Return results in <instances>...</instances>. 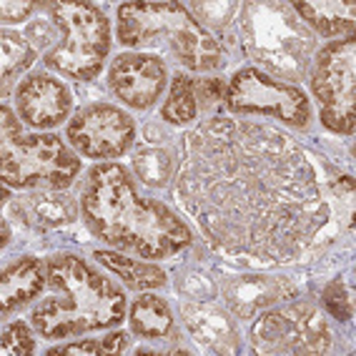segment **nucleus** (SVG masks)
<instances>
[{
  "label": "nucleus",
  "instance_id": "nucleus-1",
  "mask_svg": "<svg viewBox=\"0 0 356 356\" xmlns=\"http://www.w3.org/2000/svg\"><path fill=\"white\" fill-rule=\"evenodd\" d=\"M176 196L211 246L286 264L329 221L304 148L276 128L211 115L184 138Z\"/></svg>",
  "mask_w": 356,
  "mask_h": 356
},
{
  "label": "nucleus",
  "instance_id": "nucleus-2",
  "mask_svg": "<svg viewBox=\"0 0 356 356\" xmlns=\"http://www.w3.org/2000/svg\"><path fill=\"white\" fill-rule=\"evenodd\" d=\"M81 209L93 234L143 259H168L191 243L188 226L161 201L138 196L134 178L118 163L90 168Z\"/></svg>",
  "mask_w": 356,
  "mask_h": 356
},
{
  "label": "nucleus",
  "instance_id": "nucleus-3",
  "mask_svg": "<svg viewBox=\"0 0 356 356\" xmlns=\"http://www.w3.org/2000/svg\"><path fill=\"white\" fill-rule=\"evenodd\" d=\"M51 296L33 309V326L45 339H70L86 331L111 329L126 316V296L113 281L78 256L48 261Z\"/></svg>",
  "mask_w": 356,
  "mask_h": 356
},
{
  "label": "nucleus",
  "instance_id": "nucleus-4",
  "mask_svg": "<svg viewBox=\"0 0 356 356\" xmlns=\"http://www.w3.org/2000/svg\"><path fill=\"white\" fill-rule=\"evenodd\" d=\"M118 43L163 51L188 70H213L223 63L218 40L184 6L123 3L118 8Z\"/></svg>",
  "mask_w": 356,
  "mask_h": 356
},
{
  "label": "nucleus",
  "instance_id": "nucleus-5",
  "mask_svg": "<svg viewBox=\"0 0 356 356\" xmlns=\"http://www.w3.org/2000/svg\"><path fill=\"white\" fill-rule=\"evenodd\" d=\"M53 23L63 31V40L45 53L53 70L76 81H90L103 68L111 51L108 18L93 3H45Z\"/></svg>",
  "mask_w": 356,
  "mask_h": 356
},
{
  "label": "nucleus",
  "instance_id": "nucleus-6",
  "mask_svg": "<svg viewBox=\"0 0 356 356\" xmlns=\"http://www.w3.org/2000/svg\"><path fill=\"white\" fill-rule=\"evenodd\" d=\"M81 171V161L53 134L15 136L0 140V178L13 188L45 186L53 191L68 188Z\"/></svg>",
  "mask_w": 356,
  "mask_h": 356
},
{
  "label": "nucleus",
  "instance_id": "nucleus-7",
  "mask_svg": "<svg viewBox=\"0 0 356 356\" xmlns=\"http://www.w3.org/2000/svg\"><path fill=\"white\" fill-rule=\"evenodd\" d=\"M312 90L321 106V123L351 136L356 126V40L339 38L318 51Z\"/></svg>",
  "mask_w": 356,
  "mask_h": 356
},
{
  "label": "nucleus",
  "instance_id": "nucleus-8",
  "mask_svg": "<svg viewBox=\"0 0 356 356\" xmlns=\"http://www.w3.org/2000/svg\"><path fill=\"white\" fill-rule=\"evenodd\" d=\"M226 106L238 115H271L293 128H304L312 118V103L299 86H289L259 68L238 70L226 90Z\"/></svg>",
  "mask_w": 356,
  "mask_h": 356
},
{
  "label": "nucleus",
  "instance_id": "nucleus-9",
  "mask_svg": "<svg viewBox=\"0 0 356 356\" xmlns=\"http://www.w3.org/2000/svg\"><path fill=\"white\" fill-rule=\"evenodd\" d=\"M329 329L314 306H286L259 318L254 326V351L259 354H324Z\"/></svg>",
  "mask_w": 356,
  "mask_h": 356
},
{
  "label": "nucleus",
  "instance_id": "nucleus-10",
  "mask_svg": "<svg viewBox=\"0 0 356 356\" xmlns=\"http://www.w3.org/2000/svg\"><path fill=\"white\" fill-rule=\"evenodd\" d=\"M134 138V118L108 103L86 106L68 123V140L86 159H115L131 148Z\"/></svg>",
  "mask_w": 356,
  "mask_h": 356
},
{
  "label": "nucleus",
  "instance_id": "nucleus-11",
  "mask_svg": "<svg viewBox=\"0 0 356 356\" xmlns=\"http://www.w3.org/2000/svg\"><path fill=\"white\" fill-rule=\"evenodd\" d=\"M108 83L115 98L131 108H151L168 83V70L161 58L151 53H121L113 58Z\"/></svg>",
  "mask_w": 356,
  "mask_h": 356
},
{
  "label": "nucleus",
  "instance_id": "nucleus-12",
  "mask_svg": "<svg viewBox=\"0 0 356 356\" xmlns=\"http://www.w3.org/2000/svg\"><path fill=\"white\" fill-rule=\"evenodd\" d=\"M18 115L33 128H56L70 113V93L63 83L51 76H31L15 90Z\"/></svg>",
  "mask_w": 356,
  "mask_h": 356
},
{
  "label": "nucleus",
  "instance_id": "nucleus-13",
  "mask_svg": "<svg viewBox=\"0 0 356 356\" xmlns=\"http://www.w3.org/2000/svg\"><path fill=\"white\" fill-rule=\"evenodd\" d=\"M45 286H48V268H43V261L33 256L15 261L0 276V309L3 314L13 312L35 299Z\"/></svg>",
  "mask_w": 356,
  "mask_h": 356
},
{
  "label": "nucleus",
  "instance_id": "nucleus-14",
  "mask_svg": "<svg viewBox=\"0 0 356 356\" xmlns=\"http://www.w3.org/2000/svg\"><path fill=\"white\" fill-rule=\"evenodd\" d=\"M296 13L318 31L324 38L354 35L356 26V3L354 0H314V3H296Z\"/></svg>",
  "mask_w": 356,
  "mask_h": 356
},
{
  "label": "nucleus",
  "instance_id": "nucleus-15",
  "mask_svg": "<svg viewBox=\"0 0 356 356\" xmlns=\"http://www.w3.org/2000/svg\"><path fill=\"white\" fill-rule=\"evenodd\" d=\"M98 264H103L106 268H111L113 274H118V279H123L131 289L136 291H146V289H159L165 284V274L159 266L146 264L138 259H126L121 254L113 251H96Z\"/></svg>",
  "mask_w": 356,
  "mask_h": 356
},
{
  "label": "nucleus",
  "instance_id": "nucleus-16",
  "mask_svg": "<svg viewBox=\"0 0 356 356\" xmlns=\"http://www.w3.org/2000/svg\"><path fill=\"white\" fill-rule=\"evenodd\" d=\"M173 326L171 309L163 299L146 293L136 299V304L131 306V329L138 334V337L146 339H161L165 337Z\"/></svg>",
  "mask_w": 356,
  "mask_h": 356
},
{
  "label": "nucleus",
  "instance_id": "nucleus-17",
  "mask_svg": "<svg viewBox=\"0 0 356 356\" xmlns=\"http://www.w3.org/2000/svg\"><path fill=\"white\" fill-rule=\"evenodd\" d=\"M168 123H191L198 115V103H196V81L186 73H176L171 81V90L165 98L163 108H161Z\"/></svg>",
  "mask_w": 356,
  "mask_h": 356
},
{
  "label": "nucleus",
  "instance_id": "nucleus-18",
  "mask_svg": "<svg viewBox=\"0 0 356 356\" xmlns=\"http://www.w3.org/2000/svg\"><path fill=\"white\" fill-rule=\"evenodd\" d=\"M0 45H3V60H0V68H3V83H6L3 88L8 90V81L33 65V60H35V48H33L23 35L10 33V31H3Z\"/></svg>",
  "mask_w": 356,
  "mask_h": 356
},
{
  "label": "nucleus",
  "instance_id": "nucleus-19",
  "mask_svg": "<svg viewBox=\"0 0 356 356\" xmlns=\"http://www.w3.org/2000/svg\"><path fill=\"white\" fill-rule=\"evenodd\" d=\"M3 356H26L35 351V339L23 321H15L3 331Z\"/></svg>",
  "mask_w": 356,
  "mask_h": 356
},
{
  "label": "nucleus",
  "instance_id": "nucleus-20",
  "mask_svg": "<svg viewBox=\"0 0 356 356\" xmlns=\"http://www.w3.org/2000/svg\"><path fill=\"white\" fill-rule=\"evenodd\" d=\"M324 306L331 312V316H337L339 321H349L354 309H351V299L341 281H331L324 289Z\"/></svg>",
  "mask_w": 356,
  "mask_h": 356
},
{
  "label": "nucleus",
  "instance_id": "nucleus-21",
  "mask_svg": "<svg viewBox=\"0 0 356 356\" xmlns=\"http://www.w3.org/2000/svg\"><path fill=\"white\" fill-rule=\"evenodd\" d=\"M223 98V86L218 78H198L196 81V103L198 111H213Z\"/></svg>",
  "mask_w": 356,
  "mask_h": 356
},
{
  "label": "nucleus",
  "instance_id": "nucleus-22",
  "mask_svg": "<svg viewBox=\"0 0 356 356\" xmlns=\"http://www.w3.org/2000/svg\"><path fill=\"white\" fill-rule=\"evenodd\" d=\"M103 354V343L96 339H88V341H78V343H65V346H53L48 349V356H101Z\"/></svg>",
  "mask_w": 356,
  "mask_h": 356
},
{
  "label": "nucleus",
  "instance_id": "nucleus-23",
  "mask_svg": "<svg viewBox=\"0 0 356 356\" xmlns=\"http://www.w3.org/2000/svg\"><path fill=\"white\" fill-rule=\"evenodd\" d=\"M35 10V3H26V0H6L3 6H0V15L6 23H20V20H26L28 15Z\"/></svg>",
  "mask_w": 356,
  "mask_h": 356
},
{
  "label": "nucleus",
  "instance_id": "nucleus-24",
  "mask_svg": "<svg viewBox=\"0 0 356 356\" xmlns=\"http://www.w3.org/2000/svg\"><path fill=\"white\" fill-rule=\"evenodd\" d=\"M101 343H103V354H118V351L126 349L128 337L123 331H118V334H108L106 339H101Z\"/></svg>",
  "mask_w": 356,
  "mask_h": 356
}]
</instances>
